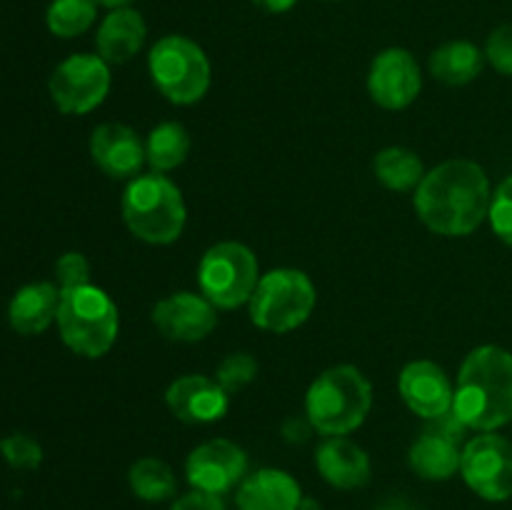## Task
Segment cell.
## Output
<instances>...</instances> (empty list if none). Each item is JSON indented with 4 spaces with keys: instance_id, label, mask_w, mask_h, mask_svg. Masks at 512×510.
<instances>
[{
    "instance_id": "cell-1",
    "label": "cell",
    "mask_w": 512,
    "mask_h": 510,
    "mask_svg": "<svg viewBox=\"0 0 512 510\" xmlns=\"http://www.w3.org/2000/svg\"><path fill=\"white\" fill-rule=\"evenodd\" d=\"M490 180L478 163L465 158L445 160L428 170L415 188L418 218L433 233L460 238L483 225L490 213Z\"/></svg>"
},
{
    "instance_id": "cell-2",
    "label": "cell",
    "mask_w": 512,
    "mask_h": 510,
    "mask_svg": "<svg viewBox=\"0 0 512 510\" xmlns=\"http://www.w3.org/2000/svg\"><path fill=\"white\" fill-rule=\"evenodd\" d=\"M453 410L468 430L493 433L512 420V353L500 345L470 350L460 365Z\"/></svg>"
},
{
    "instance_id": "cell-3",
    "label": "cell",
    "mask_w": 512,
    "mask_h": 510,
    "mask_svg": "<svg viewBox=\"0 0 512 510\" xmlns=\"http://www.w3.org/2000/svg\"><path fill=\"white\" fill-rule=\"evenodd\" d=\"M373 405L370 380L355 365H333L313 380L305 395V415L323 435H348L365 423Z\"/></svg>"
},
{
    "instance_id": "cell-4",
    "label": "cell",
    "mask_w": 512,
    "mask_h": 510,
    "mask_svg": "<svg viewBox=\"0 0 512 510\" xmlns=\"http://www.w3.org/2000/svg\"><path fill=\"white\" fill-rule=\"evenodd\" d=\"M123 220L150 245H170L183 235L188 208L178 185L163 173L138 175L123 193Z\"/></svg>"
},
{
    "instance_id": "cell-5",
    "label": "cell",
    "mask_w": 512,
    "mask_h": 510,
    "mask_svg": "<svg viewBox=\"0 0 512 510\" xmlns=\"http://www.w3.org/2000/svg\"><path fill=\"white\" fill-rule=\"evenodd\" d=\"M55 323H58L60 338L73 353L83 358H103L118 338V305L93 283L60 290Z\"/></svg>"
},
{
    "instance_id": "cell-6",
    "label": "cell",
    "mask_w": 512,
    "mask_h": 510,
    "mask_svg": "<svg viewBox=\"0 0 512 510\" xmlns=\"http://www.w3.org/2000/svg\"><path fill=\"white\" fill-rule=\"evenodd\" d=\"M315 285L298 268H278L260 275L250 298V320L268 333H290L313 315Z\"/></svg>"
},
{
    "instance_id": "cell-7",
    "label": "cell",
    "mask_w": 512,
    "mask_h": 510,
    "mask_svg": "<svg viewBox=\"0 0 512 510\" xmlns=\"http://www.w3.org/2000/svg\"><path fill=\"white\" fill-rule=\"evenodd\" d=\"M155 88L175 105H193L210 88V60L195 40L165 35L153 45L148 58Z\"/></svg>"
},
{
    "instance_id": "cell-8",
    "label": "cell",
    "mask_w": 512,
    "mask_h": 510,
    "mask_svg": "<svg viewBox=\"0 0 512 510\" xmlns=\"http://www.w3.org/2000/svg\"><path fill=\"white\" fill-rule=\"evenodd\" d=\"M260 268L253 250L235 240L215 243L205 250L198 265L200 293L220 310H233L250 303L258 288Z\"/></svg>"
},
{
    "instance_id": "cell-9",
    "label": "cell",
    "mask_w": 512,
    "mask_h": 510,
    "mask_svg": "<svg viewBox=\"0 0 512 510\" xmlns=\"http://www.w3.org/2000/svg\"><path fill=\"white\" fill-rule=\"evenodd\" d=\"M50 98L68 115H85L98 108L110 90V65L100 55L78 53L50 75Z\"/></svg>"
},
{
    "instance_id": "cell-10",
    "label": "cell",
    "mask_w": 512,
    "mask_h": 510,
    "mask_svg": "<svg viewBox=\"0 0 512 510\" xmlns=\"http://www.w3.org/2000/svg\"><path fill=\"white\" fill-rule=\"evenodd\" d=\"M460 473L468 488L480 498L493 503L512 498V443L495 433H483L468 440L460 460Z\"/></svg>"
},
{
    "instance_id": "cell-11",
    "label": "cell",
    "mask_w": 512,
    "mask_h": 510,
    "mask_svg": "<svg viewBox=\"0 0 512 510\" xmlns=\"http://www.w3.org/2000/svg\"><path fill=\"white\" fill-rule=\"evenodd\" d=\"M245 473H248V455L238 443L225 438L198 445L185 463L188 483L200 493L210 495H223L233 490L235 485L243 483Z\"/></svg>"
},
{
    "instance_id": "cell-12",
    "label": "cell",
    "mask_w": 512,
    "mask_h": 510,
    "mask_svg": "<svg viewBox=\"0 0 512 510\" xmlns=\"http://www.w3.org/2000/svg\"><path fill=\"white\" fill-rule=\"evenodd\" d=\"M423 88V75L415 55L405 48H388L375 55L368 73V93L380 108L403 110Z\"/></svg>"
},
{
    "instance_id": "cell-13",
    "label": "cell",
    "mask_w": 512,
    "mask_h": 510,
    "mask_svg": "<svg viewBox=\"0 0 512 510\" xmlns=\"http://www.w3.org/2000/svg\"><path fill=\"white\" fill-rule=\"evenodd\" d=\"M215 305L203 293H180L168 295L153 308V323L173 343H198L208 338L218 325Z\"/></svg>"
},
{
    "instance_id": "cell-14",
    "label": "cell",
    "mask_w": 512,
    "mask_h": 510,
    "mask_svg": "<svg viewBox=\"0 0 512 510\" xmlns=\"http://www.w3.org/2000/svg\"><path fill=\"white\" fill-rule=\"evenodd\" d=\"M398 390L405 405L425 420L440 418L453 410L455 388L445 370L433 360H413L398 378Z\"/></svg>"
},
{
    "instance_id": "cell-15",
    "label": "cell",
    "mask_w": 512,
    "mask_h": 510,
    "mask_svg": "<svg viewBox=\"0 0 512 510\" xmlns=\"http://www.w3.org/2000/svg\"><path fill=\"white\" fill-rule=\"evenodd\" d=\"M170 413L188 425L215 423L230 408V395L208 375H183L165 393Z\"/></svg>"
},
{
    "instance_id": "cell-16",
    "label": "cell",
    "mask_w": 512,
    "mask_h": 510,
    "mask_svg": "<svg viewBox=\"0 0 512 510\" xmlns=\"http://www.w3.org/2000/svg\"><path fill=\"white\" fill-rule=\"evenodd\" d=\"M90 158L115 180L138 178L145 158V145L130 125L103 123L90 135Z\"/></svg>"
},
{
    "instance_id": "cell-17",
    "label": "cell",
    "mask_w": 512,
    "mask_h": 510,
    "mask_svg": "<svg viewBox=\"0 0 512 510\" xmlns=\"http://www.w3.org/2000/svg\"><path fill=\"white\" fill-rule=\"evenodd\" d=\"M238 510H300L303 493L298 480L278 468L255 470L245 475L235 495Z\"/></svg>"
},
{
    "instance_id": "cell-18",
    "label": "cell",
    "mask_w": 512,
    "mask_h": 510,
    "mask_svg": "<svg viewBox=\"0 0 512 510\" xmlns=\"http://www.w3.org/2000/svg\"><path fill=\"white\" fill-rule=\"evenodd\" d=\"M315 465L325 483L338 490L363 488L370 480V458L345 435H330L315 453Z\"/></svg>"
},
{
    "instance_id": "cell-19",
    "label": "cell",
    "mask_w": 512,
    "mask_h": 510,
    "mask_svg": "<svg viewBox=\"0 0 512 510\" xmlns=\"http://www.w3.org/2000/svg\"><path fill=\"white\" fill-rule=\"evenodd\" d=\"M148 35V25H145L143 15L133 8H115L105 15L100 23L98 35H95V45H98V55L108 65H123L133 60L140 53Z\"/></svg>"
},
{
    "instance_id": "cell-20",
    "label": "cell",
    "mask_w": 512,
    "mask_h": 510,
    "mask_svg": "<svg viewBox=\"0 0 512 510\" xmlns=\"http://www.w3.org/2000/svg\"><path fill=\"white\" fill-rule=\"evenodd\" d=\"M60 288L53 283L23 285L8 305L10 328L20 335H38L58 318Z\"/></svg>"
},
{
    "instance_id": "cell-21",
    "label": "cell",
    "mask_w": 512,
    "mask_h": 510,
    "mask_svg": "<svg viewBox=\"0 0 512 510\" xmlns=\"http://www.w3.org/2000/svg\"><path fill=\"white\" fill-rule=\"evenodd\" d=\"M410 468L425 480H448L460 470L463 448L458 440H450L435 430L425 428V433L410 445Z\"/></svg>"
},
{
    "instance_id": "cell-22",
    "label": "cell",
    "mask_w": 512,
    "mask_h": 510,
    "mask_svg": "<svg viewBox=\"0 0 512 510\" xmlns=\"http://www.w3.org/2000/svg\"><path fill=\"white\" fill-rule=\"evenodd\" d=\"M485 55L470 40H450L430 55V73L445 85H468L483 73Z\"/></svg>"
},
{
    "instance_id": "cell-23",
    "label": "cell",
    "mask_w": 512,
    "mask_h": 510,
    "mask_svg": "<svg viewBox=\"0 0 512 510\" xmlns=\"http://www.w3.org/2000/svg\"><path fill=\"white\" fill-rule=\"evenodd\" d=\"M190 133L180 123H160L150 130L145 140V158H148L153 173H168L185 163L190 155Z\"/></svg>"
},
{
    "instance_id": "cell-24",
    "label": "cell",
    "mask_w": 512,
    "mask_h": 510,
    "mask_svg": "<svg viewBox=\"0 0 512 510\" xmlns=\"http://www.w3.org/2000/svg\"><path fill=\"white\" fill-rule=\"evenodd\" d=\"M375 178L385 185L388 190H398V193H408L420 185V180L425 178L423 160L418 158V153L408 148H385L375 155Z\"/></svg>"
},
{
    "instance_id": "cell-25",
    "label": "cell",
    "mask_w": 512,
    "mask_h": 510,
    "mask_svg": "<svg viewBox=\"0 0 512 510\" xmlns=\"http://www.w3.org/2000/svg\"><path fill=\"white\" fill-rule=\"evenodd\" d=\"M128 483L135 498L145 500V503H163V500L173 498L175 490H178L173 468L158 458L135 460L130 465Z\"/></svg>"
},
{
    "instance_id": "cell-26",
    "label": "cell",
    "mask_w": 512,
    "mask_h": 510,
    "mask_svg": "<svg viewBox=\"0 0 512 510\" xmlns=\"http://www.w3.org/2000/svg\"><path fill=\"white\" fill-rule=\"evenodd\" d=\"M98 15V3L95 0H53L48 8V30L58 38H78Z\"/></svg>"
},
{
    "instance_id": "cell-27",
    "label": "cell",
    "mask_w": 512,
    "mask_h": 510,
    "mask_svg": "<svg viewBox=\"0 0 512 510\" xmlns=\"http://www.w3.org/2000/svg\"><path fill=\"white\" fill-rule=\"evenodd\" d=\"M258 375V360L250 353H230L220 360L218 370H215V380L223 385L228 395L243 390L250 380Z\"/></svg>"
},
{
    "instance_id": "cell-28",
    "label": "cell",
    "mask_w": 512,
    "mask_h": 510,
    "mask_svg": "<svg viewBox=\"0 0 512 510\" xmlns=\"http://www.w3.org/2000/svg\"><path fill=\"white\" fill-rule=\"evenodd\" d=\"M0 453L15 470H33L43 460V450L30 435L15 433L0 440Z\"/></svg>"
},
{
    "instance_id": "cell-29",
    "label": "cell",
    "mask_w": 512,
    "mask_h": 510,
    "mask_svg": "<svg viewBox=\"0 0 512 510\" xmlns=\"http://www.w3.org/2000/svg\"><path fill=\"white\" fill-rule=\"evenodd\" d=\"M488 220L493 225L495 235L512 248V175L505 178L493 193Z\"/></svg>"
},
{
    "instance_id": "cell-30",
    "label": "cell",
    "mask_w": 512,
    "mask_h": 510,
    "mask_svg": "<svg viewBox=\"0 0 512 510\" xmlns=\"http://www.w3.org/2000/svg\"><path fill=\"white\" fill-rule=\"evenodd\" d=\"M55 278H58L60 290L80 288V285H90V263L85 260L83 253H63L55 263Z\"/></svg>"
},
{
    "instance_id": "cell-31",
    "label": "cell",
    "mask_w": 512,
    "mask_h": 510,
    "mask_svg": "<svg viewBox=\"0 0 512 510\" xmlns=\"http://www.w3.org/2000/svg\"><path fill=\"white\" fill-rule=\"evenodd\" d=\"M485 58L500 73L512 75V23L500 25L485 43Z\"/></svg>"
},
{
    "instance_id": "cell-32",
    "label": "cell",
    "mask_w": 512,
    "mask_h": 510,
    "mask_svg": "<svg viewBox=\"0 0 512 510\" xmlns=\"http://www.w3.org/2000/svg\"><path fill=\"white\" fill-rule=\"evenodd\" d=\"M170 510H225L220 495L200 493V490H193V493L183 495V498L175 500V505Z\"/></svg>"
},
{
    "instance_id": "cell-33",
    "label": "cell",
    "mask_w": 512,
    "mask_h": 510,
    "mask_svg": "<svg viewBox=\"0 0 512 510\" xmlns=\"http://www.w3.org/2000/svg\"><path fill=\"white\" fill-rule=\"evenodd\" d=\"M310 428H313V425H300L298 420H288V423H285V428H283V433H285V438L290 440V443H298V440H305L308 438V433H310Z\"/></svg>"
},
{
    "instance_id": "cell-34",
    "label": "cell",
    "mask_w": 512,
    "mask_h": 510,
    "mask_svg": "<svg viewBox=\"0 0 512 510\" xmlns=\"http://www.w3.org/2000/svg\"><path fill=\"white\" fill-rule=\"evenodd\" d=\"M258 8H263L265 13H288V10H293V5L298 3V0H253Z\"/></svg>"
},
{
    "instance_id": "cell-35",
    "label": "cell",
    "mask_w": 512,
    "mask_h": 510,
    "mask_svg": "<svg viewBox=\"0 0 512 510\" xmlns=\"http://www.w3.org/2000/svg\"><path fill=\"white\" fill-rule=\"evenodd\" d=\"M98 5H105V8L115 10V8H130V3H135V0H95Z\"/></svg>"
},
{
    "instance_id": "cell-36",
    "label": "cell",
    "mask_w": 512,
    "mask_h": 510,
    "mask_svg": "<svg viewBox=\"0 0 512 510\" xmlns=\"http://www.w3.org/2000/svg\"><path fill=\"white\" fill-rule=\"evenodd\" d=\"M300 510H320V508H318V503H315V500H305L303 498V503H300Z\"/></svg>"
}]
</instances>
